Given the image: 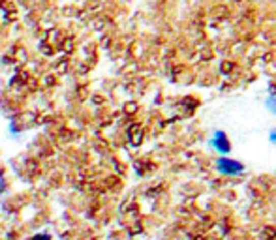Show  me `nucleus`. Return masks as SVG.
<instances>
[{"instance_id": "f257e3e1", "label": "nucleus", "mask_w": 276, "mask_h": 240, "mask_svg": "<svg viewBox=\"0 0 276 240\" xmlns=\"http://www.w3.org/2000/svg\"><path fill=\"white\" fill-rule=\"evenodd\" d=\"M216 171L222 173V175H227V177H235V175H240V173L244 171V165L237 160L222 156V158L216 160Z\"/></svg>"}, {"instance_id": "f03ea898", "label": "nucleus", "mask_w": 276, "mask_h": 240, "mask_svg": "<svg viewBox=\"0 0 276 240\" xmlns=\"http://www.w3.org/2000/svg\"><path fill=\"white\" fill-rule=\"evenodd\" d=\"M210 147L214 148L216 152H220V154H229L231 152V143H229L227 135L222 129L214 131V137L210 139Z\"/></svg>"}, {"instance_id": "7ed1b4c3", "label": "nucleus", "mask_w": 276, "mask_h": 240, "mask_svg": "<svg viewBox=\"0 0 276 240\" xmlns=\"http://www.w3.org/2000/svg\"><path fill=\"white\" fill-rule=\"evenodd\" d=\"M267 107H269L270 113H274L276 115V96H270V98L267 99Z\"/></svg>"}, {"instance_id": "20e7f679", "label": "nucleus", "mask_w": 276, "mask_h": 240, "mask_svg": "<svg viewBox=\"0 0 276 240\" xmlns=\"http://www.w3.org/2000/svg\"><path fill=\"white\" fill-rule=\"evenodd\" d=\"M6 191V179H4V173L0 169V195Z\"/></svg>"}, {"instance_id": "39448f33", "label": "nucleus", "mask_w": 276, "mask_h": 240, "mask_svg": "<svg viewBox=\"0 0 276 240\" xmlns=\"http://www.w3.org/2000/svg\"><path fill=\"white\" fill-rule=\"evenodd\" d=\"M32 240H51V236L47 233H42V234H36V236H32Z\"/></svg>"}, {"instance_id": "423d86ee", "label": "nucleus", "mask_w": 276, "mask_h": 240, "mask_svg": "<svg viewBox=\"0 0 276 240\" xmlns=\"http://www.w3.org/2000/svg\"><path fill=\"white\" fill-rule=\"evenodd\" d=\"M270 141L276 145V129H270Z\"/></svg>"}]
</instances>
